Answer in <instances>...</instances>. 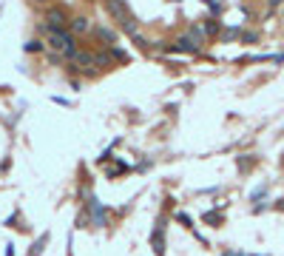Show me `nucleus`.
Returning <instances> with one entry per match:
<instances>
[{
	"label": "nucleus",
	"instance_id": "obj_1",
	"mask_svg": "<svg viewBox=\"0 0 284 256\" xmlns=\"http://www.w3.org/2000/svg\"><path fill=\"white\" fill-rule=\"evenodd\" d=\"M46 35H49V46L57 51H63L65 57H71L77 51V43H74V35H68L65 28H49L46 26Z\"/></svg>",
	"mask_w": 284,
	"mask_h": 256
},
{
	"label": "nucleus",
	"instance_id": "obj_2",
	"mask_svg": "<svg viewBox=\"0 0 284 256\" xmlns=\"http://www.w3.org/2000/svg\"><path fill=\"white\" fill-rule=\"evenodd\" d=\"M46 20H49V23H46L49 28H65L71 17L63 12V9H57V6H54V9H49V12H46Z\"/></svg>",
	"mask_w": 284,
	"mask_h": 256
},
{
	"label": "nucleus",
	"instance_id": "obj_3",
	"mask_svg": "<svg viewBox=\"0 0 284 256\" xmlns=\"http://www.w3.org/2000/svg\"><path fill=\"white\" fill-rule=\"evenodd\" d=\"M108 9H111V14H114V17H120V23L134 20V17H131V12L125 9V3H122V0H108Z\"/></svg>",
	"mask_w": 284,
	"mask_h": 256
},
{
	"label": "nucleus",
	"instance_id": "obj_4",
	"mask_svg": "<svg viewBox=\"0 0 284 256\" xmlns=\"http://www.w3.org/2000/svg\"><path fill=\"white\" fill-rule=\"evenodd\" d=\"M71 35H88L91 31V20L88 17H83V14H77V17H71Z\"/></svg>",
	"mask_w": 284,
	"mask_h": 256
},
{
	"label": "nucleus",
	"instance_id": "obj_5",
	"mask_svg": "<svg viewBox=\"0 0 284 256\" xmlns=\"http://www.w3.org/2000/svg\"><path fill=\"white\" fill-rule=\"evenodd\" d=\"M71 63H74V66H91L94 54H91V51H74V54H71Z\"/></svg>",
	"mask_w": 284,
	"mask_h": 256
},
{
	"label": "nucleus",
	"instance_id": "obj_6",
	"mask_svg": "<svg viewBox=\"0 0 284 256\" xmlns=\"http://www.w3.org/2000/svg\"><path fill=\"white\" fill-rule=\"evenodd\" d=\"M94 35H97L102 43H117V35H114L111 28H105V26H94Z\"/></svg>",
	"mask_w": 284,
	"mask_h": 256
},
{
	"label": "nucleus",
	"instance_id": "obj_7",
	"mask_svg": "<svg viewBox=\"0 0 284 256\" xmlns=\"http://www.w3.org/2000/svg\"><path fill=\"white\" fill-rule=\"evenodd\" d=\"M94 63H99L102 69H111V63H114V51H97V54H94Z\"/></svg>",
	"mask_w": 284,
	"mask_h": 256
},
{
	"label": "nucleus",
	"instance_id": "obj_8",
	"mask_svg": "<svg viewBox=\"0 0 284 256\" xmlns=\"http://www.w3.org/2000/svg\"><path fill=\"white\" fill-rule=\"evenodd\" d=\"M176 43H179V46H176L179 51H196V49H199V46H196V43L191 40V37H179Z\"/></svg>",
	"mask_w": 284,
	"mask_h": 256
},
{
	"label": "nucleus",
	"instance_id": "obj_9",
	"mask_svg": "<svg viewBox=\"0 0 284 256\" xmlns=\"http://www.w3.org/2000/svg\"><path fill=\"white\" fill-rule=\"evenodd\" d=\"M26 51H40V40H31V43L26 46Z\"/></svg>",
	"mask_w": 284,
	"mask_h": 256
},
{
	"label": "nucleus",
	"instance_id": "obj_10",
	"mask_svg": "<svg viewBox=\"0 0 284 256\" xmlns=\"http://www.w3.org/2000/svg\"><path fill=\"white\" fill-rule=\"evenodd\" d=\"M31 3H34V6H43V3H49V0H31Z\"/></svg>",
	"mask_w": 284,
	"mask_h": 256
},
{
	"label": "nucleus",
	"instance_id": "obj_11",
	"mask_svg": "<svg viewBox=\"0 0 284 256\" xmlns=\"http://www.w3.org/2000/svg\"><path fill=\"white\" fill-rule=\"evenodd\" d=\"M278 3H281V0H270V6H278Z\"/></svg>",
	"mask_w": 284,
	"mask_h": 256
}]
</instances>
